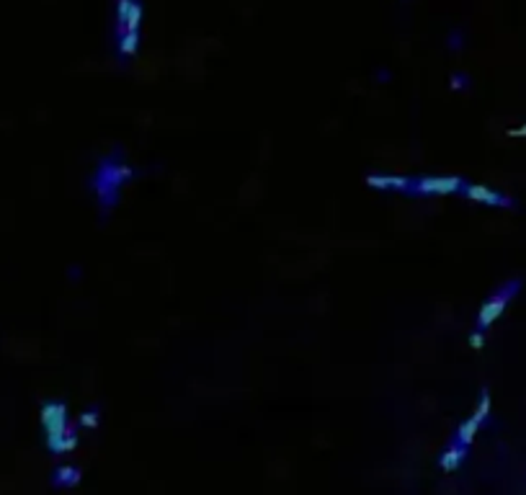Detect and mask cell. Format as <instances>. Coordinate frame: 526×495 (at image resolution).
Listing matches in <instances>:
<instances>
[{"label": "cell", "mask_w": 526, "mask_h": 495, "mask_svg": "<svg viewBox=\"0 0 526 495\" xmlns=\"http://www.w3.org/2000/svg\"><path fill=\"white\" fill-rule=\"evenodd\" d=\"M129 175H132V168L119 157V153L108 155L104 163L98 165L96 175H93V191H96V196L106 209H111V204L117 202L119 186L124 184Z\"/></svg>", "instance_id": "6da1fadb"}, {"label": "cell", "mask_w": 526, "mask_h": 495, "mask_svg": "<svg viewBox=\"0 0 526 495\" xmlns=\"http://www.w3.org/2000/svg\"><path fill=\"white\" fill-rule=\"evenodd\" d=\"M119 49H121L124 55H132V52L137 49V34H124V39H121Z\"/></svg>", "instance_id": "ba28073f"}, {"label": "cell", "mask_w": 526, "mask_h": 495, "mask_svg": "<svg viewBox=\"0 0 526 495\" xmlns=\"http://www.w3.org/2000/svg\"><path fill=\"white\" fill-rule=\"evenodd\" d=\"M518 287H521V279H511V282H506L503 287H498V289L480 304V312H478V328L480 330L490 328V325L506 312L508 302L516 297Z\"/></svg>", "instance_id": "7a4b0ae2"}, {"label": "cell", "mask_w": 526, "mask_h": 495, "mask_svg": "<svg viewBox=\"0 0 526 495\" xmlns=\"http://www.w3.org/2000/svg\"><path fill=\"white\" fill-rule=\"evenodd\" d=\"M508 137H526V124L514 126V129H508Z\"/></svg>", "instance_id": "30bf717a"}, {"label": "cell", "mask_w": 526, "mask_h": 495, "mask_svg": "<svg viewBox=\"0 0 526 495\" xmlns=\"http://www.w3.org/2000/svg\"><path fill=\"white\" fill-rule=\"evenodd\" d=\"M490 410V395H483V400H480V408L475 410V416L469 418L467 423L465 426L459 428V441H472V436H475V431H478V426H480V420L485 418V413Z\"/></svg>", "instance_id": "52a82bcc"}, {"label": "cell", "mask_w": 526, "mask_h": 495, "mask_svg": "<svg viewBox=\"0 0 526 495\" xmlns=\"http://www.w3.org/2000/svg\"><path fill=\"white\" fill-rule=\"evenodd\" d=\"M459 459H462V454H459V449H449L447 454H444V467H447V469H454Z\"/></svg>", "instance_id": "9c48e42d"}, {"label": "cell", "mask_w": 526, "mask_h": 495, "mask_svg": "<svg viewBox=\"0 0 526 495\" xmlns=\"http://www.w3.org/2000/svg\"><path fill=\"white\" fill-rule=\"evenodd\" d=\"M465 181L459 175H423L410 181L408 194H457Z\"/></svg>", "instance_id": "3957f363"}, {"label": "cell", "mask_w": 526, "mask_h": 495, "mask_svg": "<svg viewBox=\"0 0 526 495\" xmlns=\"http://www.w3.org/2000/svg\"><path fill=\"white\" fill-rule=\"evenodd\" d=\"M469 343H472V349H483V336H480V333H475V336L469 338Z\"/></svg>", "instance_id": "8fae6325"}, {"label": "cell", "mask_w": 526, "mask_h": 495, "mask_svg": "<svg viewBox=\"0 0 526 495\" xmlns=\"http://www.w3.org/2000/svg\"><path fill=\"white\" fill-rule=\"evenodd\" d=\"M83 423H86V426H93V423H96V418H93V416H83Z\"/></svg>", "instance_id": "7c38bea8"}, {"label": "cell", "mask_w": 526, "mask_h": 495, "mask_svg": "<svg viewBox=\"0 0 526 495\" xmlns=\"http://www.w3.org/2000/svg\"><path fill=\"white\" fill-rule=\"evenodd\" d=\"M462 194L467 196L469 202L475 204H485V206H503V209H511L514 206V199L506 194H500L496 188H490L485 184H465L462 186Z\"/></svg>", "instance_id": "277c9868"}, {"label": "cell", "mask_w": 526, "mask_h": 495, "mask_svg": "<svg viewBox=\"0 0 526 495\" xmlns=\"http://www.w3.org/2000/svg\"><path fill=\"white\" fill-rule=\"evenodd\" d=\"M41 423L47 426L49 436H62L65 434V405H57V402H49L41 408Z\"/></svg>", "instance_id": "5b68a950"}, {"label": "cell", "mask_w": 526, "mask_h": 495, "mask_svg": "<svg viewBox=\"0 0 526 495\" xmlns=\"http://www.w3.org/2000/svg\"><path fill=\"white\" fill-rule=\"evenodd\" d=\"M364 184L380 191H408L410 181L402 175H364Z\"/></svg>", "instance_id": "8992f818"}]
</instances>
